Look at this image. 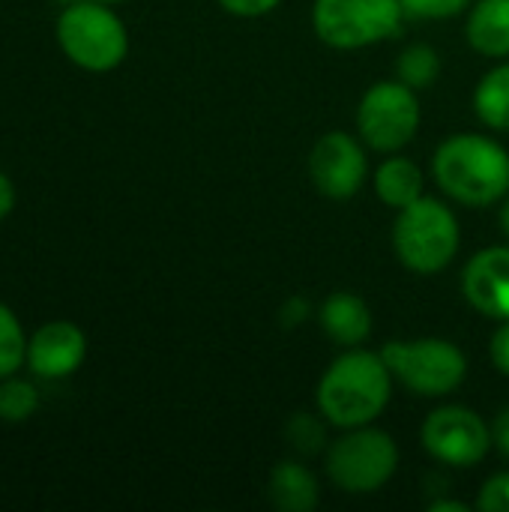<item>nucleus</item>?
Instances as JSON below:
<instances>
[{
	"mask_svg": "<svg viewBox=\"0 0 509 512\" xmlns=\"http://www.w3.org/2000/svg\"><path fill=\"white\" fill-rule=\"evenodd\" d=\"M471 0H402L405 15L411 18H453L468 9Z\"/></svg>",
	"mask_w": 509,
	"mask_h": 512,
	"instance_id": "obj_22",
	"label": "nucleus"
},
{
	"mask_svg": "<svg viewBox=\"0 0 509 512\" xmlns=\"http://www.w3.org/2000/svg\"><path fill=\"white\" fill-rule=\"evenodd\" d=\"M54 36L63 57L84 72H111L129 54V30L123 18L102 0L69 3L57 15Z\"/></svg>",
	"mask_w": 509,
	"mask_h": 512,
	"instance_id": "obj_3",
	"label": "nucleus"
},
{
	"mask_svg": "<svg viewBox=\"0 0 509 512\" xmlns=\"http://www.w3.org/2000/svg\"><path fill=\"white\" fill-rule=\"evenodd\" d=\"M432 512H438V510H453V512H468V507L465 504H459V501H435L432 507H429Z\"/></svg>",
	"mask_w": 509,
	"mask_h": 512,
	"instance_id": "obj_28",
	"label": "nucleus"
},
{
	"mask_svg": "<svg viewBox=\"0 0 509 512\" xmlns=\"http://www.w3.org/2000/svg\"><path fill=\"white\" fill-rule=\"evenodd\" d=\"M474 111L477 117L492 126L509 132V63L492 69L474 90Z\"/></svg>",
	"mask_w": 509,
	"mask_h": 512,
	"instance_id": "obj_17",
	"label": "nucleus"
},
{
	"mask_svg": "<svg viewBox=\"0 0 509 512\" xmlns=\"http://www.w3.org/2000/svg\"><path fill=\"white\" fill-rule=\"evenodd\" d=\"M270 501L282 512H309L318 504V483L309 468L279 462L270 474Z\"/></svg>",
	"mask_w": 509,
	"mask_h": 512,
	"instance_id": "obj_15",
	"label": "nucleus"
},
{
	"mask_svg": "<svg viewBox=\"0 0 509 512\" xmlns=\"http://www.w3.org/2000/svg\"><path fill=\"white\" fill-rule=\"evenodd\" d=\"M39 411V390L33 381L9 375L0 381V420L3 423H27Z\"/></svg>",
	"mask_w": 509,
	"mask_h": 512,
	"instance_id": "obj_19",
	"label": "nucleus"
},
{
	"mask_svg": "<svg viewBox=\"0 0 509 512\" xmlns=\"http://www.w3.org/2000/svg\"><path fill=\"white\" fill-rule=\"evenodd\" d=\"M393 246L408 270L432 276L456 258L459 222L447 204L420 195L414 204L399 210L393 225Z\"/></svg>",
	"mask_w": 509,
	"mask_h": 512,
	"instance_id": "obj_4",
	"label": "nucleus"
},
{
	"mask_svg": "<svg viewBox=\"0 0 509 512\" xmlns=\"http://www.w3.org/2000/svg\"><path fill=\"white\" fill-rule=\"evenodd\" d=\"M393 372L381 354L348 351L330 363L318 384V408L339 429L369 426L390 402Z\"/></svg>",
	"mask_w": 509,
	"mask_h": 512,
	"instance_id": "obj_1",
	"label": "nucleus"
},
{
	"mask_svg": "<svg viewBox=\"0 0 509 512\" xmlns=\"http://www.w3.org/2000/svg\"><path fill=\"white\" fill-rule=\"evenodd\" d=\"M102 3H123V0H102Z\"/></svg>",
	"mask_w": 509,
	"mask_h": 512,
	"instance_id": "obj_30",
	"label": "nucleus"
},
{
	"mask_svg": "<svg viewBox=\"0 0 509 512\" xmlns=\"http://www.w3.org/2000/svg\"><path fill=\"white\" fill-rule=\"evenodd\" d=\"M375 192H378V198L387 207L402 210V207L414 204L423 195V171L411 159L393 156V159H387L378 168V174H375Z\"/></svg>",
	"mask_w": 509,
	"mask_h": 512,
	"instance_id": "obj_16",
	"label": "nucleus"
},
{
	"mask_svg": "<svg viewBox=\"0 0 509 512\" xmlns=\"http://www.w3.org/2000/svg\"><path fill=\"white\" fill-rule=\"evenodd\" d=\"M288 432H291V444H294L300 453H318V450L324 447V441H327L321 423L312 420L309 414H297Z\"/></svg>",
	"mask_w": 509,
	"mask_h": 512,
	"instance_id": "obj_21",
	"label": "nucleus"
},
{
	"mask_svg": "<svg viewBox=\"0 0 509 512\" xmlns=\"http://www.w3.org/2000/svg\"><path fill=\"white\" fill-rule=\"evenodd\" d=\"M402 0H315V33L333 48H366L399 33Z\"/></svg>",
	"mask_w": 509,
	"mask_h": 512,
	"instance_id": "obj_6",
	"label": "nucleus"
},
{
	"mask_svg": "<svg viewBox=\"0 0 509 512\" xmlns=\"http://www.w3.org/2000/svg\"><path fill=\"white\" fill-rule=\"evenodd\" d=\"M492 363L501 375L509 378V321H501V327L492 336Z\"/></svg>",
	"mask_w": 509,
	"mask_h": 512,
	"instance_id": "obj_25",
	"label": "nucleus"
},
{
	"mask_svg": "<svg viewBox=\"0 0 509 512\" xmlns=\"http://www.w3.org/2000/svg\"><path fill=\"white\" fill-rule=\"evenodd\" d=\"M462 288L468 303L486 318L509 321V249L492 246L474 255L465 267Z\"/></svg>",
	"mask_w": 509,
	"mask_h": 512,
	"instance_id": "obj_12",
	"label": "nucleus"
},
{
	"mask_svg": "<svg viewBox=\"0 0 509 512\" xmlns=\"http://www.w3.org/2000/svg\"><path fill=\"white\" fill-rule=\"evenodd\" d=\"M15 210V186L12 180L0 171V222Z\"/></svg>",
	"mask_w": 509,
	"mask_h": 512,
	"instance_id": "obj_27",
	"label": "nucleus"
},
{
	"mask_svg": "<svg viewBox=\"0 0 509 512\" xmlns=\"http://www.w3.org/2000/svg\"><path fill=\"white\" fill-rule=\"evenodd\" d=\"M321 327L324 333L339 342V345H360L369 339L372 333V312L369 306L351 294V291H339V294H330L321 306Z\"/></svg>",
	"mask_w": 509,
	"mask_h": 512,
	"instance_id": "obj_13",
	"label": "nucleus"
},
{
	"mask_svg": "<svg viewBox=\"0 0 509 512\" xmlns=\"http://www.w3.org/2000/svg\"><path fill=\"white\" fill-rule=\"evenodd\" d=\"M381 357L393 378H399L417 396H447L468 375L465 354L459 351V345L447 339L390 342L381 351Z\"/></svg>",
	"mask_w": 509,
	"mask_h": 512,
	"instance_id": "obj_7",
	"label": "nucleus"
},
{
	"mask_svg": "<svg viewBox=\"0 0 509 512\" xmlns=\"http://www.w3.org/2000/svg\"><path fill=\"white\" fill-rule=\"evenodd\" d=\"M366 153L348 132H327L309 156V174L321 195L345 201L360 192L366 180Z\"/></svg>",
	"mask_w": 509,
	"mask_h": 512,
	"instance_id": "obj_10",
	"label": "nucleus"
},
{
	"mask_svg": "<svg viewBox=\"0 0 509 512\" xmlns=\"http://www.w3.org/2000/svg\"><path fill=\"white\" fill-rule=\"evenodd\" d=\"M423 447L432 459L453 468H474L492 447V429L462 405L438 408L423 423Z\"/></svg>",
	"mask_w": 509,
	"mask_h": 512,
	"instance_id": "obj_9",
	"label": "nucleus"
},
{
	"mask_svg": "<svg viewBox=\"0 0 509 512\" xmlns=\"http://www.w3.org/2000/svg\"><path fill=\"white\" fill-rule=\"evenodd\" d=\"M282 0H219L222 9H228L231 15H243V18H255V15H267L270 9H276Z\"/></svg>",
	"mask_w": 509,
	"mask_h": 512,
	"instance_id": "obj_24",
	"label": "nucleus"
},
{
	"mask_svg": "<svg viewBox=\"0 0 509 512\" xmlns=\"http://www.w3.org/2000/svg\"><path fill=\"white\" fill-rule=\"evenodd\" d=\"M477 510L483 512H509V471L507 474H498L492 477L483 492L477 495Z\"/></svg>",
	"mask_w": 509,
	"mask_h": 512,
	"instance_id": "obj_23",
	"label": "nucleus"
},
{
	"mask_svg": "<svg viewBox=\"0 0 509 512\" xmlns=\"http://www.w3.org/2000/svg\"><path fill=\"white\" fill-rule=\"evenodd\" d=\"M420 126V102L405 81H378L366 90L357 108V129L375 150H402Z\"/></svg>",
	"mask_w": 509,
	"mask_h": 512,
	"instance_id": "obj_8",
	"label": "nucleus"
},
{
	"mask_svg": "<svg viewBox=\"0 0 509 512\" xmlns=\"http://www.w3.org/2000/svg\"><path fill=\"white\" fill-rule=\"evenodd\" d=\"M396 468H399V447L381 429L357 426L345 438H339L327 453L330 480L351 495L378 492L393 480Z\"/></svg>",
	"mask_w": 509,
	"mask_h": 512,
	"instance_id": "obj_5",
	"label": "nucleus"
},
{
	"mask_svg": "<svg viewBox=\"0 0 509 512\" xmlns=\"http://www.w3.org/2000/svg\"><path fill=\"white\" fill-rule=\"evenodd\" d=\"M438 186L465 207H486L509 192V153L486 135H453L435 153Z\"/></svg>",
	"mask_w": 509,
	"mask_h": 512,
	"instance_id": "obj_2",
	"label": "nucleus"
},
{
	"mask_svg": "<svg viewBox=\"0 0 509 512\" xmlns=\"http://www.w3.org/2000/svg\"><path fill=\"white\" fill-rule=\"evenodd\" d=\"M492 447H498V453L509 459V405L498 411V417L492 423Z\"/></svg>",
	"mask_w": 509,
	"mask_h": 512,
	"instance_id": "obj_26",
	"label": "nucleus"
},
{
	"mask_svg": "<svg viewBox=\"0 0 509 512\" xmlns=\"http://www.w3.org/2000/svg\"><path fill=\"white\" fill-rule=\"evenodd\" d=\"M501 228H504V234L509 237V201L504 204V210H501Z\"/></svg>",
	"mask_w": 509,
	"mask_h": 512,
	"instance_id": "obj_29",
	"label": "nucleus"
},
{
	"mask_svg": "<svg viewBox=\"0 0 509 512\" xmlns=\"http://www.w3.org/2000/svg\"><path fill=\"white\" fill-rule=\"evenodd\" d=\"M87 360V333L75 321H48L27 339V369L42 381L72 378Z\"/></svg>",
	"mask_w": 509,
	"mask_h": 512,
	"instance_id": "obj_11",
	"label": "nucleus"
},
{
	"mask_svg": "<svg viewBox=\"0 0 509 512\" xmlns=\"http://www.w3.org/2000/svg\"><path fill=\"white\" fill-rule=\"evenodd\" d=\"M396 72H399V81H405L408 87L420 90V87H429L438 78L441 57L429 45H411V48L402 51V57L396 63Z\"/></svg>",
	"mask_w": 509,
	"mask_h": 512,
	"instance_id": "obj_20",
	"label": "nucleus"
},
{
	"mask_svg": "<svg viewBox=\"0 0 509 512\" xmlns=\"http://www.w3.org/2000/svg\"><path fill=\"white\" fill-rule=\"evenodd\" d=\"M468 42L486 57H509V0H477L468 15Z\"/></svg>",
	"mask_w": 509,
	"mask_h": 512,
	"instance_id": "obj_14",
	"label": "nucleus"
},
{
	"mask_svg": "<svg viewBox=\"0 0 509 512\" xmlns=\"http://www.w3.org/2000/svg\"><path fill=\"white\" fill-rule=\"evenodd\" d=\"M27 333L21 327V318L0 303V381L9 375H18L21 366H27Z\"/></svg>",
	"mask_w": 509,
	"mask_h": 512,
	"instance_id": "obj_18",
	"label": "nucleus"
}]
</instances>
